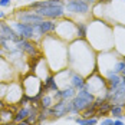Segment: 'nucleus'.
<instances>
[{
    "label": "nucleus",
    "instance_id": "obj_12",
    "mask_svg": "<svg viewBox=\"0 0 125 125\" xmlns=\"http://www.w3.org/2000/svg\"><path fill=\"white\" fill-rule=\"evenodd\" d=\"M29 114H30V111L26 109V108H23V109H20V111L17 112V115L14 116V119H16V121H23V119H26V118L29 116Z\"/></svg>",
    "mask_w": 125,
    "mask_h": 125
},
{
    "label": "nucleus",
    "instance_id": "obj_27",
    "mask_svg": "<svg viewBox=\"0 0 125 125\" xmlns=\"http://www.w3.org/2000/svg\"><path fill=\"white\" fill-rule=\"evenodd\" d=\"M16 125H27V124H25V122H22V124H16Z\"/></svg>",
    "mask_w": 125,
    "mask_h": 125
},
{
    "label": "nucleus",
    "instance_id": "obj_23",
    "mask_svg": "<svg viewBox=\"0 0 125 125\" xmlns=\"http://www.w3.org/2000/svg\"><path fill=\"white\" fill-rule=\"evenodd\" d=\"M10 0H0V6H9Z\"/></svg>",
    "mask_w": 125,
    "mask_h": 125
},
{
    "label": "nucleus",
    "instance_id": "obj_17",
    "mask_svg": "<svg viewBox=\"0 0 125 125\" xmlns=\"http://www.w3.org/2000/svg\"><path fill=\"white\" fill-rule=\"evenodd\" d=\"M46 88H50V89H53V91H58V86H56V83H55V81H53L52 76L48 78V81H46V83H45V89H46Z\"/></svg>",
    "mask_w": 125,
    "mask_h": 125
},
{
    "label": "nucleus",
    "instance_id": "obj_4",
    "mask_svg": "<svg viewBox=\"0 0 125 125\" xmlns=\"http://www.w3.org/2000/svg\"><path fill=\"white\" fill-rule=\"evenodd\" d=\"M14 29L19 32V36H23V38H32L33 33H35V27L33 25H27V23H16Z\"/></svg>",
    "mask_w": 125,
    "mask_h": 125
},
{
    "label": "nucleus",
    "instance_id": "obj_16",
    "mask_svg": "<svg viewBox=\"0 0 125 125\" xmlns=\"http://www.w3.org/2000/svg\"><path fill=\"white\" fill-rule=\"evenodd\" d=\"M76 122L79 125H95L96 124V119L95 118H86V119H76Z\"/></svg>",
    "mask_w": 125,
    "mask_h": 125
},
{
    "label": "nucleus",
    "instance_id": "obj_2",
    "mask_svg": "<svg viewBox=\"0 0 125 125\" xmlns=\"http://www.w3.org/2000/svg\"><path fill=\"white\" fill-rule=\"evenodd\" d=\"M36 14L42 16V17H61L63 14L62 6H49V7H38L36 9Z\"/></svg>",
    "mask_w": 125,
    "mask_h": 125
},
{
    "label": "nucleus",
    "instance_id": "obj_5",
    "mask_svg": "<svg viewBox=\"0 0 125 125\" xmlns=\"http://www.w3.org/2000/svg\"><path fill=\"white\" fill-rule=\"evenodd\" d=\"M68 10L72 13H86L88 12V4L85 1H81V0H72L68 3Z\"/></svg>",
    "mask_w": 125,
    "mask_h": 125
},
{
    "label": "nucleus",
    "instance_id": "obj_21",
    "mask_svg": "<svg viewBox=\"0 0 125 125\" xmlns=\"http://www.w3.org/2000/svg\"><path fill=\"white\" fill-rule=\"evenodd\" d=\"M42 106H43V108H49L50 106V98L49 96H45V98L42 99Z\"/></svg>",
    "mask_w": 125,
    "mask_h": 125
},
{
    "label": "nucleus",
    "instance_id": "obj_25",
    "mask_svg": "<svg viewBox=\"0 0 125 125\" xmlns=\"http://www.w3.org/2000/svg\"><path fill=\"white\" fill-rule=\"evenodd\" d=\"M114 125H124V124H122L121 121H115V122H114Z\"/></svg>",
    "mask_w": 125,
    "mask_h": 125
},
{
    "label": "nucleus",
    "instance_id": "obj_8",
    "mask_svg": "<svg viewBox=\"0 0 125 125\" xmlns=\"http://www.w3.org/2000/svg\"><path fill=\"white\" fill-rule=\"evenodd\" d=\"M22 17V20L27 23V25H32V23H35V25H39L40 22H42V16H39V14H23V16H20Z\"/></svg>",
    "mask_w": 125,
    "mask_h": 125
},
{
    "label": "nucleus",
    "instance_id": "obj_15",
    "mask_svg": "<svg viewBox=\"0 0 125 125\" xmlns=\"http://www.w3.org/2000/svg\"><path fill=\"white\" fill-rule=\"evenodd\" d=\"M72 83H73V86H76V88H83L85 86L83 79H82L81 76H78V75H75L73 78H72Z\"/></svg>",
    "mask_w": 125,
    "mask_h": 125
},
{
    "label": "nucleus",
    "instance_id": "obj_26",
    "mask_svg": "<svg viewBox=\"0 0 125 125\" xmlns=\"http://www.w3.org/2000/svg\"><path fill=\"white\" fill-rule=\"evenodd\" d=\"M81 1H95V0H81Z\"/></svg>",
    "mask_w": 125,
    "mask_h": 125
},
{
    "label": "nucleus",
    "instance_id": "obj_9",
    "mask_svg": "<svg viewBox=\"0 0 125 125\" xmlns=\"http://www.w3.org/2000/svg\"><path fill=\"white\" fill-rule=\"evenodd\" d=\"M32 6L38 9V7H49V6H63V3L61 0H48V1H38Z\"/></svg>",
    "mask_w": 125,
    "mask_h": 125
},
{
    "label": "nucleus",
    "instance_id": "obj_1",
    "mask_svg": "<svg viewBox=\"0 0 125 125\" xmlns=\"http://www.w3.org/2000/svg\"><path fill=\"white\" fill-rule=\"evenodd\" d=\"M92 102H94V96H92V94H91V92H86V91H81V92L75 96L73 102H72L73 112L85 111Z\"/></svg>",
    "mask_w": 125,
    "mask_h": 125
},
{
    "label": "nucleus",
    "instance_id": "obj_20",
    "mask_svg": "<svg viewBox=\"0 0 125 125\" xmlns=\"http://www.w3.org/2000/svg\"><path fill=\"white\" fill-rule=\"evenodd\" d=\"M78 35H79L81 38H83V36L86 35V26L85 25H79L78 26Z\"/></svg>",
    "mask_w": 125,
    "mask_h": 125
},
{
    "label": "nucleus",
    "instance_id": "obj_10",
    "mask_svg": "<svg viewBox=\"0 0 125 125\" xmlns=\"http://www.w3.org/2000/svg\"><path fill=\"white\" fill-rule=\"evenodd\" d=\"M55 23H52V22H40L38 25V29L40 33H48V32H52V30H55Z\"/></svg>",
    "mask_w": 125,
    "mask_h": 125
},
{
    "label": "nucleus",
    "instance_id": "obj_14",
    "mask_svg": "<svg viewBox=\"0 0 125 125\" xmlns=\"http://www.w3.org/2000/svg\"><path fill=\"white\" fill-rule=\"evenodd\" d=\"M111 114L116 118H121L122 116V105H114L111 108Z\"/></svg>",
    "mask_w": 125,
    "mask_h": 125
},
{
    "label": "nucleus",
    "instance_id": "obj_22",
    "mask_svg": "<svg viewBox=\"0 0 125 125\" xmlns=\"http://www.w3.org/2000/svg\"><path fill=\"white\" fill-rule=\"evenodd\" d=\"M36 119H38V116H36V111H33V114H32V115H29V116H27V122H29V124L35 122Z\"/></svg>",
    "mask_w": 125,
    "mask_h": 125
},
{
    "label": "nucleus",
    "instance_id": "obj_13",
    "mask_svg": "<svg viewBox=\"0 0 125 125\" xmlns=\"http://www.w3.org/2000/svg\"><path fill=\"white\" fill-rule=\"evenodd\" d=\"M121 83V78L118 75H115V73H111V76H109V85H111V88H116L118 85Z\"/></svg>",
    "mask_w": 125,
    "mask_h": 125
},
{
    "label": "nucleus",
    "instance_id": "obj_3",
    "mask_svg": "<svg viewBox=\"0 0 125 125\" xmlns=\"http://www.w3.org/2000/svg\"><path fill=\"white\" fill-rule=\"evenodd\" d=\"M69 111H73L72 102H68V101H61V102H58V104L55 105V108H53V111H52V112L55 114L56 116H63V115H66Z\"/></svg>",
    "mask_w": 125,
    "mask_h": 125
},
{
    "label": "nucleus",
    "instance_id": "obj_18",
    "mask_svg": "<svg viewBox=\"0 0 125 125\" xmlns=\"http://www.w3.org/2000/svg\"><path fill=\"white\" fill-rule=\"evenodd\" d=\"M95 111H96V106H95V105H92L89 109H86V111L83 112V115H82V116H83V118H91V116L95 114Z\"/></svg>",
    "mask_w": 125,
    "mask_h": 125
},
{
    "label": "nucleus",
    "instance_id": "obj_6",
    "mask_svg": "<svg viewBox=\"0 0 125 125\" xmlns=\"http://www.w3.org/2000/svg\"><path fill=\"white\" fill-rule=\"evenodd\" d=\"M0 39H10V40H14V42H19L17 35L4 23H0Z\"/></svg>",
    "mask_w": 125,
    "mask_h": 125
},
{
    "label": "nucleus",
    "instance_id": "obj_7",
    "mask_svg": "<svg viewBox=\"0 0 125 125\" xmlns=\"http://www.w3.org/2000/svg\"><path fill=\"white\" fill-rule=\"evenodd\" d=\"M17 46H19V48H22V49L25 50V52H27V53H29V55H32V56H33V55L38 52V50H36V48H35V45H32L30 42H27V40H23V39L17 42Z\"/></svg>",
    "mask_w": 125,
    "mask_h": 125
},
{
    "label": "nucleus",
    "instance_id": "obj_24",
    "mask_svg": "<svg viewBox=\"0 0 125 125\" xmlns=\"http://www.w3.org/2000/svg\"><path fill=\"white\" fill-rule=\"evenodd\" d=\"M102 125H114V121H111V119H105V121H102Z\"/></svg>",
    "mask_w": 125,
    "mask_h": 125
},
{
    "label": "nucleus",
    "instance_id": "obj_19",
    "mask_svg": "<svg viewBox=\"0 0 125 125\" xmlns=\"http://www.w3.org/2000/svg\"><path fill=\"white\" fill-rule=\"evenodd\" d=\"M108 111H109V104H102L99 111H98V115H105Z\"/></svg>",
    "mask_w": 125,
    "mask_h": 125
},
{
    "label": "nucleus",
    "instance_id": "obj_11",
    "mask_svg": "<svg viewBox=\"0 0 125 125\" xmlns=\"http://www.w3.org/2000/svg\"><path fill=\"white\" fill-rule=\"evenodd\" d=\"M58 96H59V98H65V99H68V98L75 96V92H73L72 88H69V89H63V91H61V92H58Z\"/></svg>",
    "mask_w": 125,
    "mask_h": 125
},
{
    "label": "nucleus",
    "instance_id": "obj_28",
    "mask_svg": "<svg viewBox=\"0 0 125 125\" xmlns=\"http://www.w3.org/2000/svg\"><path fill=\"white\" fill-rule=\"evenodd\" d=\"M104 1H109V0H104Z\"/></svg>",
    "mask_w": 125,
    "mask_h": 125
}]
</instances>
